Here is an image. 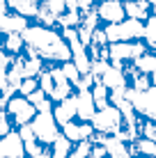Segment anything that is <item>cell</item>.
<instances>
[{
	"label": "cell",
	"mask_w": 156,
	"mask_h": 158,
	"mask_svg": "<svg viewBox=\"0 0 156 158\" xmlns=\"http://www.w3.org/2000/svg\"><path fill=\"white\" fill-rule=\"evenodd\" d=\"M25 46L32 48L46 64H62L71 60V48L57 28H48L41 23H30L23 32Z\"/></svg>",
	"instance_id": "6da1fadb"
},
{
	"label": "cell",
	"mask_w": 156,
	"mask_h": 158,
	"mask_svg": "<svg viewBox=\"0 0 156 158\" xmlns=\"http://www.w3.org/2000/svg\"><path fill=\"white\" fill-rule=\"evenodd\" d=\"M147 51V44L140 41H115L108 44V62L115 67H126V64L136 62L142 53Z\"/></svg>",
	"instance_id": "7a4b0ae2"
},
{
	"label": "cell",
	"mask_w": 156,
	"mask_h": 158,
	"mask_svg": "<svg viewBox=\"0 0 156 158\" xmlns=\"http://www.w3.org/2000/svg\"><path fill=\"white\" fill-rule=\"evenodd\" d=\"M30 126H32L35 138L39 140V144H44V147H51L57 138H60V124H57L55 117H53V110L37 112L35 119L30 122Z\"/></svg>",
	"instance_id": "3957f363"
},
{
	"label": "cell",
	"mask_w": 156,
	"mask_h": 158,
	"mask_svg": "<svg viewBox=\"0 0 156 158\" xmlns=\"http://www.w3.org/2000/svg\"><path fill=\"white\" fill-rule=\"evenodd\" d=\"M126 101H131L133 110L138 112L142 119H149V122H156V87L152 85L145 92H136L133 87H126Z\"/></svg>",
	"instance_id": "277c9868"
},
{
	"label": "cell",
	"mask_w": 156,
	"mask_h": 158,
	"mask_svg": "<svg viewBox=\"0 0 156 158\" xmlns=\"http://www.w3.org/2000/svg\"><path fill=\"white\" fill-rule=\"evenodd\" d=\"M92 126L94 133H103V135H117L122 128H124V119H122V112L117 106H106L101 110H96V115L92 117Z\"/></svg>",
	"instance_id": "5b68a950"
},
{
	"label": "cell",
	"mask_w": 156,
	"mask_h": 158,
	"mask_svg": "<svg viewBox=\"0 0 156 158\" xmlns=\"http://www.w3.org/2000/svg\"><path fill=\"white\" fill-rule=\"evenodd\" d=\"M108 41H140L145 37V23L136 19H124L122 23H112V25H103Z\"/></svg>",
	"instance_id": "8992f818"
},
{
	"label": "cell",
	"mask_w": 156,
	"mask_h": 158,
	"mask_svg": "<svg viewBox=\"0 0 156 158\" xmlns=\"http://www.w3.org/2000/svg\"><path fill=\"white\" fill-rule=\"evenodd\" d=\"M5 112L9 115V119L14 122V126H25V124H30L32 119H35L37 115V108L30 103L28 96H21L19 92L12 96V99H7V103H5Z\"/></svg>",
	"instance_id": "52a82bcc"
},
{
	"label": "cell",
	"mask_w": 156,
	"mask_h": 158,
	"mask_svg": "<svg viewBox=\"0 0 156 158\" xmlns=\"http://www.w3.org/2000/svg\"><path fill=\"white\" fill-rule=\"evenodd\" d=\"M96 14L101 19V25L122 23L126 19L124 12V0H99L96 2Z\"/></svg>",
	"instance_id": "ba28073f"
},
{
	"label": "cell",
	"mask_w": 156,
	"mask_h": 158,
	"mask_svg": "<svg viewBox=\"0 0 156 158\" xmlns=\"http://www.w3.org/2000/svg\"><path fill=\"white\" fill-rule=\"evenodd\" d=\"M60 131H62L64 138L71 140L74 144H76V142H85V140H92V135H94L92 122H80V119H74V122L64 124Z\"/></svg>",
	"instance_id": "9c48e42d"
},
{
	"label": "cell",
	"mask_w": 156,
	"mask_h": 158,
	"mask_svg": "<svg viewBox=\"0 0 156 158\" xmlns=\"http://www.w3.org/2000/svg\"><path fill=\"white\" fill-rule=\"evenodd\" d=\"M99 80L110 92H126V87H129V78L124 73V67H115V64H108V69L103 71V76Z\"/></svg>",
	"instance_id": "30bf717a"
},
{
	"label": "cell",
	"mask_w": 156,
	"mask_h": 158,
	"mask_svg": "<svg viewBox=\"0 0 156 158\" xmlns=\"http://www.w3.org/2000/svg\"><path fill=\"white\" fill-rule=\"evenodd\" d=\"M96 115V106L90 89H76V119L80 122H92Z\"/></svg>",
	"instance_id": "8fae6325"
},
{
	"label": "cell",
	"mask_w": 156,
	"mask_h": 158,
	"mask_svg": "<svg viewBox=\"0 0 156 158\" xmlns=\"http://www.w3.org/2000/svg\"><path fill=\"white\" fill-rule=\"evenodd\" d=\"M7 9L12 14H19L35 23L41 9V0H7Z\"/></svg>",
	"instance_id": "7c38bea8"
},
{
	"label": "cell",
	"mask_w": 156,
	"mask_h": 158,
	"mask_svg": "<svg viewBox=\"0 0 156 158\" xmlns=\"http://www.w3.org/2000/svg\"><path fill=\"white\" fill-rule=\"evenodd\" d=\"M53 117H55V122L60 124V128L64 124H69V122L76 119V92H74L69 99H64L60 103H53Z\"/></svg>",
	"instance_id": "4fadbf2b"
},
{
	"label": "cell",
	"mask_w": 156,
	"mask_h": 158,
	"mask_svg": "<svg viewBox=\"0 0 156 158\" xmlns=\"http://www.w3.org/2000/svg\"><path fill=\"white\" fill-rule=\"evenodd\" d=\"M124 12H126V19L147 23V19L152 16V5L145 2V0H124Z\"/></svg>",
	"instance_id": "5bb4252c"
},
{
	"label": "cell",
	"mask_w": 156,
	"mask_h": 158,
	"mask_svg": "<svg viewBox=\"0 0 156 158\" xmlns=\"http://www.w3.org/2000/svg\"><path fill=\"white\" fill-rule=\"evenodd\" d=\"M0 48L9 53V55H21L25 51V41L21 32H7V35H0Z\"/></svg>",
	"instance_id": "9a60e30c"
},
{
	"label": "cell",
	"mask_w": 156,
	"mask_h": 158,
	"mask_svg": "<svg viewBox=\"0 0 156 158\" xmlns=\"http://www.w3.org/2000/svg\"><path fill=\"white\" fill-rule=\"evenodd\" d=\"M131 64H133V67H136L140 73H147V76H152V73L156 71V53L147 48V51H145L142 55L136 60V62H131Z\"/></svg>",
	"instance_id": "2e32d148"
},
{
	"label": "cell",
	"mask_w": 156,
	"mask_h": 158,
	"mask_svg": "<svg viewBox=\"0 0 156 158\" xmlns=\"http://www.w3.org/2000/svg\"><path fill=\"white\" fill-rule=\"evenodd\" d=\"M90 92H92V99H94L96 110H101V108L110 106V89H108L103 83H101V80H96V83L90 87Z\"/></svg>",
	"instance_id": "e0dca14e"
},
{
	"label": "cell",
	"mask_w": 156,
	"mask_h": 158,
	"mask_svg": "<svg viewBox=\"0 0 156 158\" xmlns=\"http://www.w3.org/2000/svg\"><path fill=\"white\" fill-rule=\"evenodd\" d=\"M48 149H51V158H69V154H71V149H74V142L67 140L62 135V131H60V138L48 147Z\"/></svg>",
	"instance_id": "ac0fdd59"
},
{
	"label": "cell",
	"mask_w": 156,
	"mask_h": 158,
	"mask_svg": "<svg viewBox=\"0 0 156 158\" xmlns=\"http://www.w3.org/2000/svg\"><path fill=\"white\" fill-rule=\"evenodd\" d=\"M12 62H14V55H9L5 48H0V94L7 89V73H9Z\"/></svg>",
	"instance_id": "d6986e66"
},
{
	"label": "cell",
	"mask_w": 156,
	"mask_h": 158,
	"mask_svg": "<svg viewBox=\"0 0 156 158\" xmlns=\"http://www.w3.org/2000/svg\"><path fill=\"white\" fill-rule=\"evenodd\" d=\"M30 103L37 108V112H48V110H53V101L48 99V94L44 89H37V92H32V94L28 96Z\"/></svg>",
	"instance_id": "ffe728a7"
},
{
	"label": "cell",
	"mask_w": 156,
	"mask_h": 158,
	"mask_svg": "<svg viewBox=\"0 0 156 158\" xmlns=\"http://www.w3.org/2000/svg\"><path fill=\"white\" fill-rule=\"evenodd\" d=\"M131 147H133V151H136L140 158L142 156H156V142H154V140H149V138H145V135H140Z\"/></svg>",
	"instance_id": "44dd1931"
},
{
	"label": "cell",
	"mask_w": 156,
	"mask_h": 158,
	"mask_svg": "<svg viewBox=\"0 0 156 158\" xmlns=\"http://www.w3.org/2000/svg\"><path fill=\"white\" fill-rule=\"evenodd\" d=\"M60 67H62V71H64V78H67L69 83L74 85V89H78L80 80H83V73L78 71V67H76V64L71 62V60H69V62H62Z\"/></svg>",
	"instance_id": "7402d4cb"
},
{
	"label": "cell",
	"mask_w": 156,
	"mask_h": 158,
	"mask_svg": "<svg viewBox=\"0 0 156 158\" xmlns=\"http://www.w3.org/2000/svg\"><path fill=\"white\" fill-rule=\"evenodd\" d=\"M142 41L147 44L149 51L156 53V16H149V19H147V23H145V37H142Z\"/></svg>",
	"instance_id": "603a6c76"
},
{
	"label": "cell",
	"mask_w": 156,
	"mask_h": 158,
	"mask_svg": "<svg viewBox=\"0 0 156 158\" xmlns=\"http://www.w3.org/2000/svg\"><path fill=\"white\" fill-rule=\"evenodd\" d=\"M74 85L71 83H64V85H55L53 87V92H51V96H48V99H51L53 103H60V101H64V99H69V96L74 94Z\"/></svg>",
	"instance_id": "cb8c5ba5"
},
{
	"label": "cell",
	"mask_w": 156,
	"mask_h": 158,
	"mask_svg": "<svg viewBox=\"0 0 156 158\" xmlns=\"http://www.w3.org/2000/svg\"><path fill=\"white\" fill-rule=\"evenodd\" d=\"M90 151H92V140H85V142H76L71 149L69 158H90Z\"/></svg>",
	"instance_id": "d4e9b609"
},
{
	"label": "cell",
	"mask_w": 156,
	"mask_h": 158,
	"mask_svg": "<svg viewBox=\"0 0 156 158\" xmlns=\"http://www.w3.org/2000/svg\"><path fill=\"white\" fill-rule=\"evenodd\" d=\"M39 89V78H23L19 85V94L21 96H30L32 92Z\"/></svg>",
	"instance_id": "484cf974"
},
{
	"label": "cell",
	"mask_w": 156,
	"mask_h": 158,
	"mask_svg": "<svg viewBox=\"0 0 156 158\" xmlns=\"http://www.w3.org/2000/svg\"><path fill=\"white\" fill-rule=\"evenodd\" d=\"M53 87H55V83H53V76H51V71H48V64H46V69L39 73V89H44L46 94L51 96Z\"/></svg>",
	"instance_id": "4316f807"
},
{
	"label": "cell",
	"mask_w": 156,
	"mask_h": 158,
	"mask_svg": "<svg viewBox=\"0 0 156 158\" xmlns=\"http://www.w3.org/2000/svg\"><path fill=\"white\" fill-rule=\"evenodd\" d=\"M108 35H106V28L101 25V28H96L94 32H92V44L90 46H99V48H103V46H108Z\"/></svg>",
	"instance_id": "83f0119b"
},
{
	"label": "cell",
	"mask_w": 156,
	"mask_h": 158,
	"mask_svg": "<svg viewBox=\"0 0 156 158\" xmlns=\"http://www.w3.org/2000/svg\"><path fill=\"white\" fill-rule=\"evenodd\" d=\"M41 2H44L55 16H60V14L64 12V5H67V0H41Z\"/></svg>",
	"instance_id": "f1b7e54d"
},
{
	"label": "cell",
	"mask_w": 156,
	"mask_h": 158,
	"mask_svg": "<svg viewBox=\"0 0 156 158\" xmlns=\"http://www.w3.org/2000/svg\"><path fill=\"white\" fill-rule=\"evenodd\" d=\"M122 158H140V156H138V154H136V151H129V154H124V156H122Z\"/></svg>",
	"instance_id": "f546056e"
},
{
	"label": "cell",
	"mask_w": 156,
	"mask_h": 158,
	"mask_svg": "<svg viewBox=\"0 0 156 158\" xmlns=\"http://www.w3.org/2000/svg\"><path fill=\"white\" fill-rule=\"evenodd\" d=\"M152 16H156V5H152Z\"/></svg>",
	"instance_id": "4dcf8cb0"
},
{
	"label": "cell",
	"mask_w": 156,
	"mask_h": 158,
	"mask_svg": "<svg viewBox=\"0 0 156 158\" xmlns=\"http://www.w3.org/2000/svg\"><path fill=\"white\" fill-rule=\"evenodd\" d=\"M2 108H5V101H2V96H0V110H2Z\"/></svg>",
	"instance_id": "1f68e13d"
},
{
	"label": "cell",
	"mask_w": 156,
	"mask_h": 158,
	"mask_svg": "<svg viewBox=\"0 0 156 158\" xmlns=\"http://www.w3.org/2000/svg\"><path fill=\"white\" fill-rule=\"evenodd\" d=\"M145 2H149V5H156V0H145Z\"/></svg>",
	"instance_id": "d6a6232c"
},
{
	"label": "cell",
	"mask_w": 156,
	"mask_h": 158,
	"mask_svg": "<svg viewBox=\"0 0 156 158\" xmlns=\"http://www.w3.org/2000/svg\"><path fill=\"white\" fill-rule=\"evenodd\" d=\"M142 158H156V156H142Z\"/></svg>",
	"instance_id": "836d02e7"
}]
</instances>
